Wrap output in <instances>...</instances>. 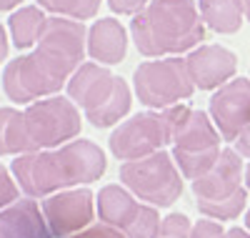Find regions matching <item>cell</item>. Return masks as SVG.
I'll return each mask as SVG.
<instances>
[{
    "instance_id": "9",
    "label": "cell",
    "mask_w": 250,
    "mask_h": 238,
    "mask_svg": "<svg viewBox=\"0 0 250 238\" xmlns=\"http://www.w3.org/2000/svg\"><path fill=\"white\" fill-rule=\"evenodd\" d=\"M133 88L143 105L153 111L173 108L195 93L185 58L170 55L163 60H145L133 73Z\"/></svg>"
},
{
    "instance_id": "13",
    "label": "cell",
    "mask_w": 250,
    "mask_h": 238,
    "mask_svg": "<svg viewBox=\"0 0 250 238\" xmlns=\"http://www.w3.org/2000/svg\"><path fill=\"white\" fill-rule=\"evenodd\" d=\"M208 116L215 123L223 141L235 143V138L250 125V78L235 75L218 91H213Z\"/></svg>"
},
{
    "instance_id": "30",
    "label": "cell",
    "mask_w": 250,
    "mask_h": 238,
    "mask_svg": "<svg viewBox=\"0 0 250 238\" xmlns=\"http://www.w3.org/2000/svg\"><path fill=\"white\" fill-rule=\"evenodd\" d=\"M243 13H245V20L250 23V0H243Z\"/></svg>"
},
{
    "instance_id": "1",
    "label": "cell",
    "mask_w": 250,
    "mask_h": 238,
    "mask_svg": "<svg viewBox=\"0 0 250 238\" xmlns=\"http://www.w3.org/2000/svg\"><path fill=\"white\" fill-rule=\"evenodd\" d=\"M88 30L80 20L48 18V28L33 53L18 55L3 71V91L13 103L28 105L58 95L85 58Z\"/></svg>"
},
{
    "instance_id": "6",
    "label": "cell",
    "mask_w": 250,
    "mask_h": 238,
    "mask_svg": "<svg viewBox=\"0 0 250 238\" xmlns=\"http://www.w3.org/2000/svg\"><path fill=\"white\" fill-rule=\"evenodd\" d=\"M170 143L173 161L180 168L183 178L198 181L210 170L220 156V133L205 111H195L183 103L170 108Z\"/></svg>"
},
{
    "instance_id": "22",
    "label": "cell",
    "mask_w": 250,
    "mask_h": 238,
    "mask_svg": "<svg viewBox=\"0 0 250 238\" xmlns=\"http://www.w3.org/2000/svg\"><path fill=\"white\" fill-rule=\"evenodd\" d=\"M190 238H225V228L220 221H213V218L195 221L190 226Z\"/></svg>"
},
{
    "instance_id": "3",
    "label": "cell",
    "mask_w": 250,
    "mask_h": 238,
    "mask_svg": "<svg viewBox=\"0 0 250 238\" xmlns=\"http://www.w3.org/2000/svg\"><path fill=\"white\" fill-rule=\"evenodd\" d=\"M83 118L70 98L50 95L28 103L23 111L0 108V156H25L58 148L80 136Z\"/></svg>"
},
{
    "instance_id": "27",
    "label": "cell",
    "mask_w": 250,
    "mask_h": 238,
    "mask_svg": "<svg viewBox=\"0 0 250 238\" xmlns=\"http://www.w3.org/2000/svg\"><path fill=\"white\" fill-rule=\"evenodd\" d=\"M225 238H250V231L240 228V226H233V228L225 231Z\"/></svg>"
},
{
    "instance_id": "25",
    "label": "cell",
    "mask_w": 250,
    "mask_h": 238,
    "mask_svg": "<svg viewBox=\"0 0 250 238\" xmlns=\"http://www.w3.org/2000/svg\"><path fill=\"white\" fill-rule=\"evenodd\" d=\"M233 145H235V150H238V153H240L243 158H250V125H248L245 131L235 138V143H233Z\"/></svg>"
},
{
    "instance_id": "10",
    "label": "cell",
    "mask_w": 250,
    "mask_h": 238,
    "mask_svg": "<svg viewBox=\"0 0 250 238\" xmlns=\"http://www.w3.org/2000/svg\"><path fill=\"white\" fill-rule=\"evenodd\" d=\"M95 208L103 223L118 228L125 238H158L160 213L155 206L138 201L123 183L103 186L95 196Z\"/></svg>"
},
{
    "instance_id": "7",
    "label": "cell",
    "mask_w": 250,
    "mask_h": 238,
    "mask_svg": "<svg viewBox=\"0 0 250 238\" xmlns=\"http://www.w3.org/2000/svg\"><path fill=\"white\" fill-rule=\"evenodd\" d=\"M243 156L235 148H223L215 166L193 181L195 206L205 218L213 221H235L248 206V188H245V166Z\"/></svg>"
},
{
    "instance_id": "23",
    "label": "cell",
    "mask_w": 250,
    "mask_h": 238,
    "mask_svg": "<svg viewBox=\"0 0 250 238\" xmlns=\"http://www.w3.org/2000/svg\"><path fill=\"white\" fill-rule=\"evenodd\" d=\"M70 238H125V236L118 228H113V226L100 221V223H90L88 228H83L80 233H75Z\"/></svg>"
},
{
    "instance_id": "28",
    "label": "cell",
    "mask_w": 250,
    "mask_h": 238,
    "mask_svg": "<svg viewBox=\"0 0 250 238\" xmlns=\"http://www.w3.org/2000/svg\"><path fill=\"white\" fill-rule=\"evenodd\" d=\"M20 3H23V0H0V10H13Z\"/></svg>"
},
{
    "instance_id": "14",
    "label": "cell",
    "mask_w": 250,
    "mask_h": 238,
    "mask_svg": "<svg viewBox=\"0 0 250 238\" xmlns=\"http://www.w3.org/2000/svg\"><path fill=\"white\" fill-rule=\"evenodd\" d=\"M188 73L200 91H218L238 73V55L225 46H198L188 53Z\"/></svg>"
},
{
    "instance_id": "11",
    "label": "cell",
    "mask_w": 250,
    "mask_h": 238,
    "mask_svg": "<svg viewBox=\"0 0 250 238\" xmlns=\"http://www.w3.org/2000/svg\"><path fill=\"white\" fill-rule=\"evenodd\" d=\"M170 108L165 111H145L123 120L108 138L110 153L118 161H140L148 158L170 143Z\"/></svg>"
},
{
    "instance_id": "4",
    "label": "cell",
    "mask_w": 250,
    "mask_h": 238,
    "mask_svg": "<svg viewBox=\"0 0 250 238\" xmlns=\"http://www.w3.org/2000/svg\"><path fill=\"white\" fill-rule=\"evenodd\" d=\"M130 35L145 58L180 55L203 46L205 23L193 0H150L133 15Z\"/></svg>"
},
{
    "instance_id": "19",
    "label": "cell",
    "mask_w": 250,
    "mask_h": 238,
    "mask_svg": "<svg viewBox=\"0 0 250 238\" xmlns=\"http://www.w3.org/2000/svg\"><path fill=\"white\" fill-rule=\"evenodd\" d=\"M38 5L55 13L60 18H70V20H90L100 10V0H38Z\"/></svg>"
},
{
    "instance_id": "12",
    "label": "cell",
    "mask_w": 250,
    "mask_h": 238,
    "mask_svg": "<svg viewBox=\"0 0 250 238\" xmlns=\"http://www.w3.org/2000/svg\"><path fill=\"white\" fill-rule=\"evenodd\" d=\"M45 226L53 238H70L88 228L95 218V196L90 188H68L40 201Z\"/></svg>"
},
{
    "instance_id": "2",
    "label": "cell",
    "mask_w": 250,
    "mask_h": 238,
    "mask_svg": "<svg viewBox=\"0 0 250 238\" xmlns=\"http://www.w3.org/2000/svg\"><path fill=\"white\" fill-rule=\"evenodd\" d=\"M108 161L103 148L88 138L62 143L58 148L15 156L10 170L28 198H45L58 190L100 181Z\"/></svg>"
},
{
    "instance_id": "26",
    "label": "cell",
    "mask_w": 250,
    "mask_h": 238,
    "mask_svg": "<svg viewBox=\"0 0 250 238\" xmlns=\"http://www.w3.org/2000/svg\"><path fill=\"white\" fill-rule=\"evenodd\" d=\"M8 50H10L8 33H5V28H3V25H0V63H3V60H8Z\"/></svg>"
},
{
    "instance_id": "20",
    "label": "cell",
    "mask_w": 250,
    "mask_h": 238,
    "mask_svg": "<svg viewBox=\"0 0 250 238\" xmlns=\"http://www.w3.org/2000/svg\"><path fill=\"white\" fill-rule=\"evenodd\" d=\"M190 218L185 213H170L160 223L158 238H190Z\"/></svg>"
},
{
    "instance_id": "15",
    "label": "cell",
    "mask_w": 250,
    "mask_h": 238,
    "mask_svg": "<svg viewBox=\"0 0 250 238\" xmlns=\"http://www.w3.org/2000/svg\"><path fill=\"white\" fill-rule=\"evenodd\" d=\"M88 55L100 66H118L128 55V33L115 18H100L90 25L85 40Z\"/></svg>"
},
{
    "instance_id": "8",
    "label": "cell",
    "mask_w": 250,
    "mask_h": 238,
    "mask_svg": "<svg viewBox=\"0 0 250 238\" xmlns=\"http://www.w3.org/2000/svg\"><path fill=\"white\" fill-rule=\"evenodd\" d=\"M118 178L138 201L155 208H168L183 196V173L165 148L148 158L125 161Z\"/></svg>"
},
{
    "instance_id": "5",
    "label": "cell",
    "mask_w": 250,
    "mask_h": 238,
    "mask_svg": "<svg viewBox=\"0 0 250 238\" xmlns=\"http://www.w3.org/2000/svg\"><path fill=\"white\" fill-rule=\"evenodd\" d=\"M68 98L93 128H110L130 113L133 93L120 75L100 63H83L68 80Z\"/></svg>"
},
{
    "instance_id": "21",
    "label": "cell",
    "mask_w": 250,
    "mask_h": 238,
    "mask_svg": "<svg viewBox=\"0 0 250 238\" xmlns=\"http://www.w3.org/2000/svg\"><path fill=\"white\" fill-rule=\"evenodd\" d=\"M18 196H20V186H18L15 176H10V170L0 163V211L10 203H15Z\"/></svg>"
},
{
    "instance_id": "24",
    "label": "cell",
    "mask_w": 250,
    "mask_h": 238,
    "mask_svg": "<svg viewBox=\"0 0 250 238\" xmlns=\"http://www.w3.org/2000/svg\"><path fill=\"white\" fill-rule=\"evenodd\" d=\"M150 0H108V8L120 15H138Z\"/></svg>"
},
{
    "instance_id": "18",
    "label": "cell",
    "mask_w": 250,
    "mask_h": 238,
    "mask_svg": "<svg viewBox=\"0 0 250 238\" xmlns=\"http://www.w3.org/2000/svg\"><path fill=\"white\" fill-rule=\"evenodd\" d=\"M198 10H200L203 23L220 35L238 33L245 20L243 0H200Z\"/></svg>"
},
{
    "instance_id": "16",
    "label": "cell",
    "mask_w": 250,
    "mask_h": 238,
    "mask_svg": "<svg viewBox=\"0 0 250 238\" xmlns=\"http://www.w3.org/2000/svg\"><path fill=\"white\" fill-rule=\"evenodd\" d=\"M0 238H53L43 211L33 198L15 201L0 211Z\"/></svg>"
},
{
    "instance_id": "29",
    "label": "cell",
    "mask_w": 250,
    "mask_h": 238,
    "mask_svg": "<svg viewBox=\"0 0 250 238\" xmlns=\"http://www.w3.org/2000/svg\"><path fill=\"white\" fill-rule=\"evenodd\" d=\"M243 178H245V188H248V193H250V163L245 166V173H243Z\"/></svg>"
},
{
    "instance_id": "31",
    "label": "cell",
    "mask_w": 250,
    "mask_h": 238,
    "mask_svg": "<svg viewBox=\"0 0 250 238\" xmlns=\"http://www.w3.org/2000/svg\"><path fill=\"white\" fill-rule=\"evenodd\" d=\"M245 228H248V231H250V208H248V211H245Z\"/></svg>"
},
{
    "instance_id": "17",
    "label": "cell",
    "mask_w": 250,
    "mask_h": 238,
    "mask_svg": "<svg viewBox=\"0 0 250 238\" xmlns=\"http://www.w3.org/2000/svg\"><path fill=\"white\" fill-rule=\"evenodd\" d=\"M8 28H10L13 46L18 50H28V48L38 46L40 38H43V33L48 28V15L43 13L40 5H23L10 15Z\"/></svg>"
}]
</instances>
